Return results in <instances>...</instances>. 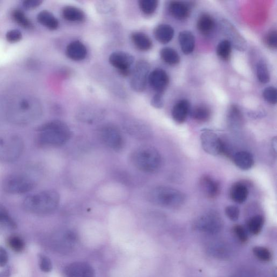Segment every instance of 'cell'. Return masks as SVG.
<instances>
[{"label":"cell","instance_id":"83f0119b","mask_svg":"<svg viewBox=\"0 0 277 277\" xmlns=\"http://www.w3.org/2000/svg\"><path fill=\"white\" fill-rule=\"evenodd\" d=\"M63 16L65 20L71 22H82L85 18L83 11L71 6L65 7L63 11Z\"/></svg>","mask_w":277,"mask_h":277},{"label":"cell","instance_id":"f6af8a7d","mask_svg":"<svg viewBox=\"0 0 277 277\" xmlns=\"http://www.w3.org/2000/svg\"><path fill=\"white\" fill-rule=\"evenodd\" d=\"M152 105L156 108H161L163 105V100L161 94L156 93L151 101Z\"/></svg>","mask_w":277,"mask_h":277},{"label":"cell","instance_id":"30bf717a","mask_svg":"<svg viewBox=\"0 0 277 277\" xmlns=\"http://www.w3.org/2000/svg\"><path fill=\"white\" fill-rule=\"evenodd\" d=\"M220 27L222 33L227 37V40L230 42L232 46L241 51L246 49V40L230 21L227 19L221 20L220 22Z\"/></svg>","mask_w":277,"mask_h":277},{"label":"cell","instance_id":"ba28073f","mask_svg":"<svg viewBox=\"0 0 277 277\" xmlns=\"http://www.w3.org/2000/svg\"><path fill=\"white\" fill-rule=\"evenodd\" d=\"M99 136L102 143L114 151L121 150L124 140L121 131L114 125H106L99 131Z\"/></svg>","mask_w":277,"mask_h":277},{"label":"cell","instance_id":"484cf974","mask_svg":"<svg viewBox=\"0 0 277 277\" xmlns=\"http://www.w3.org/2000/svg\"><path fill=\"white\" fill-rule=\"evenodd\" d=\"M37 21L42 25L50 30H56L59 26L58 20L54 15L47 11L40 12L37 17Z\"/></svg>","mask_w":277,"mask_h":277},{"label":"cell","instance_id":"7a4b0ae2","mask_svg":"<svg viewBox=\"0 0 277 277\" xmlns=\"http://www.w3.org/2000/svg\"><path fill=\"white\" fill-rule=\"evenodd\" d=\"M61 197L53 190L43 191L26 198L23 203L25 210L29 213L45 215L53 212L58 208Z\"/></svg>","mask_w":277,"mask_h":277},{"label":"cell","instance_id":"4dcf8cb0","mask_svg":"<svg viewBox=\"0 0 277 277\" xmlns=\"http://www.w3.org/2000/svg\"><path fill=\"white\" fill-rule=\"evenodd\" d=\"M264 218L261 215H254L248 222V228L250 233L256 236L260 233L264 225Z\"/></svg>","mask_w":277,"mask_h":277},{"label":"cell","instance_id":"4fadbf2b","mask_svg":"<svg viewBox=\"0 0 277 277\" xmlns=\"http://www.w3.org/2000/svg\"><path fill=\"white\" fill-rule=\"evenodd\" d=\"M109 62L123 76H127L131 73V67L134 62V57L124 51H116L110 54Z\"/></svg>","mask_w":277,"mask_h":277},{"label":"cell","instance_id":"1f68e13d","mask_svg":"<svg viewBox=\"0 0 277 277\" xmlns=\"http://www.w3.org/2000/svg\"><path fill=\"white\" fill-rule=\"evenodd\" d=\"M231 51V44L227 40L221 41L217 46L216 54L224 61H228L230 59Z\"/></svg>","mask_w":277,"mask_h":277},{"label":"cell","instance_id":"52a82bcc","mask_svg":"<svg viewBox=\"0 0 277 277\" xmlns=\"http://www.w3.org/2000/svg\"><path fill=\"white\" fill-rule=\"evenodd\" d=\"M35 186L34 180L24 174H14L7 177L3 183V189L7 193L25 194L31 191Z\"/></svg>","mask_w":277,"mask_h":277},{"label":"cell","instance_id":"ac0fdd59","mask_svg":"<svg viewBox=\"0 0 277 277\" xmlns=\"http://www.w3.org/2000/svg\"><path fill=\"white\" fill-rule=\"evenodd\" d=\"M66 55L74 61H81L85 59L87 50L85 45L79 41L70 43L66 48Z\"/></svg>","mask_w":277,"mask_h":277},{"label":"cell","instance_id":"7c38bea8","mask_svg":"<svg viewBox=\"0 0 277 277\" xmlns=\"http://www.w3.org/2000/svg\"><path fill=\"white\" fill-rule=\"evenodd\" d=\"M223 226L221 218L215 212H208L199 217L194 227L199 231L207 233H216Z\"/></svg>","mask_w":277,"mask_h":277},{"label":"cell","instance_id":"ab89813d","mask_svg":"<svg viewBox=\"0 0 277 277\" xmlns=\"http://www.w3.org/2000/svg\"><path fill=\"white\" fill-rule=\"evenodd\" d=\"M234 233L238 239L242 243H246L248 241V235L246 229L241 225H237L234 228Z\"/></svg>","mask_w":277,"mask_h":277},{"label":"cell","instance_id":"d4e9b609","mask_svg":"<svg viewBox=\"0 0 277 277\" xmlns=\"http://www.w3.org/2000/svg\"><path fill=\"white\" fill-rule=\"evenodd\" d=\"M132 40L135 46L141 51L149 50L153 46L151 39L146 34L142 32L133 33L132 35Z\"/></svg>","mask_w":277,"mask_h":277},{"label":"cell","instance_id":"9a60e30c","mask_svg":"<svg viewBox=\"0 0 277 277\" xmlns=\"http://www.w3.org/2000/svg\"><path fill=\"white\" fill-rule=\"evenodd\" d=\"M65 273L68 277H95L93 268L83 262H77L67 266Z\"/></svg>","mask_w":277,"mask_h":277},{"label":"cell","instance_id":"c3c4849f","mask_svg":"<svg viewBox=\"0 0 277 277\" xmlns=\"http://www.w3.org/2000/svg\"><path fill=\"white\" fill-rule=\"evenodd\" d=\"M272 143L273 148L274 149V151L275 153H276V144H276V137H274L273 139Z\"/></svg>","mask_w":277,"mask_h":277},{"label":"cell","instance_id":"5b68a950","mask_svg":"<svg viewBox=\"0 0 277 277\" xmlns=\"http://www.w3.org/2000/svg\"><path fill=\"white\" fill-rule=\"evenodd\" d=\"M135 167L140 171L153 174L161 167L162 159L160 153L151 146H143L138 148L132 156Z\"/></svg>","mask_w":277,"mask_h":277},{"label":"cell","instance_id":"2e32d148","mask_svg":"<svg viewBox=\"0 0 277 277\" xmlns=\"http://www.w3.org/2000/svg\"><path fill=\"white\" fill-rule=\"evenodd\" d=\"M199 187L201 192L208 198H214L220 193L219 184L208 176H204L200 178Z\"/></svg>","mask_w":277,"mask_h":277},{"label":"cell","instance_id":"d6986e66","mask_svg":"<svg viewBox=\"0 0 277 277\" xmlns=\"http://www.w3.org/2000/svg\"><path fill=\"white\" fill-rule=\"evenodd\" d=\"M169 11L172 17L181 21L188 19L191 14L190 6L181 2H171L169 5Z\"/></svg>","mask_w":277,"mask_h":277},{"label":"cell","instance_id":"d6a6232c","mask_svg":"<svg viewBox=\"0 0 277 277\" xmlns=\"http://www.w3.org/2000/svg\"><path fill=\"white\" fill-rule=\"evenodd\" d=\"M257 76L262 84H267L270 80L268 67L264 61H260L257 65Z\"/></svg>","mask_w":277,"mask_h":277},{"label":"cell","instance_id":"f35d334b","mask_svg":"<svg viewBox=\"0 0 277 277\" xmlns=\"http://www.w3.org/2000/svg\"><path fill=\"white\" fill-rule=\"evenodd\" d=\"M263 96L265 100L269 103L275 104L276 103V89L273 87L266 88L263 91Z\"/></svg>","mask_w":277,"mask_h":277},{"label":"cell","instance_id":"d590c367","mask_svg":"<svg viewBox=\"0 0 277 277\" xmlns=\"http://www.w3.org/2000/svg\"><path fill=\"white\" fill-rule=\"evenodd\" d=\"M13 17L18 24L25 28H31L33 25L31 21L26 16L25 13L20 10H16L13 12Z\"/></svg>","mask_w":277,"mask_h":277},{"label":"cell","instance_id":"5bb4252c","mask_svg":"<svg viewBox=\"0 0 277 277\" xmlns=\"http://www.w3.org/2000/svg\"><path fill=\"white\" fill-rule=\"evenodd\" d=\"M148 81L156 93L162 94L169 85L170 78L163 70L156 69L149 73Z\"/></svg>","mask_w":277,"mask_h":277},{"label":"cell","instance_id":"f1b7e54d","mask_svg":"<svg viewBox=\"0 0 277 277\" xmlns=\"http://www.w3.org/2000/svg\"><path fill=\"white\" fill-rule=\"evenodd\" d=\"M192 118L195 121L204 123L209 121L211 117V110L205 105H197L190 110Z\"/></svg>","mask_w":277,"mask_h":277},{"label":"cell","instance_id":"8fae6325","mask_svg":"<svg viewBox=\"0 0 277 277\" xmlns=\"http://www.w3.org/2000/svg\"><path fill=\"white\" fill-rule=\"evenodd\" d=\"M201 146L204 151L213 156L226 153V147L218 135L215 133L206 131L201 134Z\"/></svg>","mask_w":277,"mask_h":277},{"label":"cell","instance_id":"7dc6e473","mask_svg":"<svg viewBox=\"0 0 277 277\" xmlns=\"http://www.w3.org/2000/svg\"><path fill=\"white\" fill-rule=\"evenodd\" d=\"M8 260V254L2 247L0 246V267L5 266Z\"/></svg>","mask_w":277,"mask_h":277},{"label":"cell","instance_id":"bcb514c9","mask_svg":"<svg viewBox=\"0 0 277 277\" xmlns=\"http://www.w3.org/2000/svg\"><path fill=\"white\" fill-rule=\"evenodd\" d=\"M42 4L40 0H26L23 3V6L26 9L32 10L36 9Z\"/></svg>","mask_w":277,"mask_h":277},{"label":"cell","instance_id":"7402d4cb","mask_svg":"<svg viewBox=\"0 0 277 277\" xmlns=\"http://www.w3.org/2000/svg\"><path fill=\"white\" fill-rule=\"evenodd\" d=\"M249 195V190L246 186L242 183H237L232 186L230 196L232 200L238 204L244 203Z\"/></svg>","mask_w":277,"mask_h":277},{"label":"cell","instance_id":"44dd1931","mask_svg":"<svg viewBox=\"0 0 277 277\" xmlns=\"http://www.w3.org/2000/svg\"><path fill=\"white\" fill-rule=\"evenodd\" d=\"M154 35L157 41L162 44H167L173 39L175 31L170 25L161 24L155 28Z\"/></svg>","mask_w":277,"mask_h":277},{"label":"cell","instance_id":"836d02e7","mask_svg":"<svg viewBox=\"0 0 277 277\" xmlns=\"http://www.w3.org/2000/svg\"><path fill=\"white\" fill-rule=\"evenodd\" d=\"M253 253L258 259L261 261L268 262L272 258V253L264 246H256L253 249Z\"/></svg>","mask_w":277,"mask_h":277},{"label":"cell","instance_id":"7bdbcfd3","mask_svg":"<svg viewBox=\"0 0 277 277\" xmlns=\"http://www.w3.org/2000/svg\"><path fill=\"white\" fill-rule=\"evenodd\" d=\"M0 223L8 224L10 226L13 225L8 211L1 203H0Z\"/></svg>","mask_w":277,"mask_h":277},{"label":"cell","instance_id":"b9f144b4","mask_svg":"<svg viewBox=\"0 0 277 277\" xmlns=\"http://www.w3.org/2000/svg\"><path fill=\"white\" fill-rule=\"evenodd\" d=\"M6 39L10 42H17L21 40L22 35L18 29H12L6 34Z\"/></svg>","mask_w":277,"mask_h":277},{"label":"cell","instance_id":"f546056e","mask_svg":"<svg viewBox=\"0 0 277 277\" xmlns=\"http://www.w3.org/2000/svg\"><path fill=\"white\" fill-rule=\"evenodd\" d=\"M160 57L162 61L170 65H176L181 61V58L177 51L173 48L166 47L160 51Z\"/></svg>","mask_w":277,"mask_h":277},{"label":"cell","instance_id":"277c9868","mask_svg":"<svg viewBox=\"0 0 277 277\" xmlns=\"http://www.w3.org/2000/svg\"><path fill=\"white\" fill-rule=\"evenodd\" d=\"M185 198L182 191L165 186H157L149 193V200L152 203L168 208L181 207Z\"/></svg>","mask_w":277,"mask_h":277},{"label":"cell","instance_id":"e0dca14e","mask_svg":"<svg viewBox=\"0 0 277 277\" xmlns=\"http://www.w3.org/2000/svg\"><path fill=\"white\" fill-rule=\"evenodd\" d=\"M191 105L188 100L183 99L179 101L172 110V116L178 124H183L190 113Z\"/></svg>","mask_w":277,"mask_h":277},{"label":"cell","instance_id":"ffe728a7","mask_svg":"<svg viewBox=\"0 0 277 277\" xmlns=\"http://www.w3.org/2000/svg\"><path fill=\"white\" fill-rule=\"evenodd\" d=\"M179 42L182 50L186 55L191 54L195 48V37L189 31H184L179 33Z\"/></svg>","mask_w":277,"mask_h":277},{"label":"cell","instance_id":"ee69618b","mask_svg":"<svg viewBox=\"0 0 277 277\" xmlns=\"http://www.w3.org/2000/svg\"><path fill=\"white\" fill-rule=\"evenodd\" d=\"M40 266L43 272H50L52 268V264L50 259L46 257L41 256L40 258Z\"/></svg>","mask_w":277,"mask_h":277},{"label":"cell","instance_id":"60d3db41","mask_svg":"<svg viewBox=\"0 0 277 277\" xmlns=\"http://www.w3.org/2000/svg\"><path fill=\"white\" fill-rule=\"evenodd\" d=\"M228 218L231 221H236L238 220L240 215L239 208L235 206H229L225 209Z\"/></svg>","mask_w":277,"mask_h":277},{"label":"cell","instance_id":"cb8c5ba5","mask_svg":"<svg viewBox=\"0 0 277 277\" xmlns=\"http://www.w3.org/2000/svg\"><path fill=\"white\" fill-rule=\"evenodd\" d=\"M197 26L200 33L203 35H208L213 31L215 21L209 14H204L199 18Z\"/></svg>","mask_w":277,"mask_h":277},{"label":"cell","instance_id":"6da1fadb","mask_svg":"<svg viewBox=\"0 0 277 277\" xmlns=\"http://www.w3.org/2000/svg\"><path fill=\"white\" fill-rule=\"evenodd\" d=\"M42 113V107L38 100L33 97L24 96L10 104L6 116L13 124L26 125L37 121Z\"/></svg>","mask_w":277,"mask_h":277},{"label":"cell","instance_id":"74e56055","mask_svg":"<svg viewBox=\"0 0 277 277\" xmlns=\"http://www.w3.org/2000/svg\"><path fill=\"white\" fill-rule=\"evenodd\" d=\"M8 244L10 248L14 251L20 252L24 249L23 241L17 236H12L9 239Z\"/></svg>","mask_w":277,"mask_h":277},{"label":"cell","instance_id":"8d00e7d4","mask_svg":"<svg viewBox=\"0 0 277 277\" xmlns=\"http://www.w3.org/2000/svg\"><path fill=\"white\" fill-rule=\"evenodd\" d=\"M264 43L269 49L274 50L277 47V33L275 30L269 32L264 37Z\"/></svg>","mask_w":277,"mask_h":277},{"label":"cell","instance_id":"8992f818","mask_svg":"<svg viewBox=\"0 0 277 277\" xmlns=\"http://www.w3.org/2000/svg\"><path fill=\"white\" fill-rule=\"evenodd\" d=\"M24 149L22 139L17 134L0 137V162L11 163L17 160Z\"/></svg>","mask_w":277,"mask_h":277},{"label":"cell","instance_id":"3957f363","mask_svg":"<svg viewBox=\"0 0 277 277\" xmlns=\"http://www.w3.org/2000/svg\"><path fill=\"white\" fill-rule=\"evenodd\" d=\"M71 131L63 122L53 121L42 125L38 130V141L43 146H61L71 137Z\"/></svg>","mask_w":277,"mask_h":277},{"label":"cell","instance_id":"603a6c76","mask_svg":"<svg viewBox=\"0 0 277 277\" xmlns=\"http://www.w3.org/2000/svg\"><path fill=\"white\" fill-rule=\"evenodd\" d=\"M233 159L236 166L243 171L250 170L254 164L253 156L250 153L246 151L237 152L234 156Z\"/></svg>","mask_w":277,"mask_h":277},{"label":"cell","instance_id":"9c48e42d","mask_svg":"<svg viewBox=\"0 0 277 277\" xmlns=\"http://www.w3.org/2000/svg\"><path fill=\"white\" fill-rule=\"evenodd\" d=\"M150 71V65L145 61H140L135 66L132 74L131 86L134 91L142 92L146 89Z\"/></svg>","mask_w":277,"mask_h":277},{"label":"cell","instance_id":"e575fe53","mask_svg":"<svg viewBox=\"0 0 277 277\" xmlns=\"http://www.w3.org/2000/svg\"><path fill=\"white\" fill-rule=\"evenodd\" d=\"M157 0H140L139 2L140 9L146 15H151L156 11L158 6Z\"/></svg>","mask_w":277,"mask_h":277},{"label":"cell","instance_id":"4316f807","mask_svg":"<svg viewBox=\"0 0 277 277\" xmlns=\"http://www.w3.org/2000/svg\"><path fill=\"white\" fill-rule=\"evenodd\" d=\"M228 121L230 127L238 129L243 123V117L240 109L236 106L231 105L229 109Z\"/></svg>","mask_w":277,"mask_h":277}]
</instances>
